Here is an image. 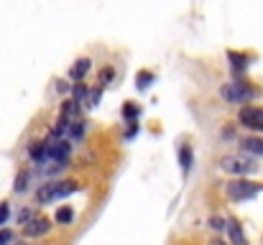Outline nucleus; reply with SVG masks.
<instances>
[{"label": "nucleus", "instance_id": "ddd939ff", "mask_svg": "<svg viewBox=\"0 0 263 245\" xmlns=\"http://www.w3.org/2000/svg\"><path fill=\"white\" fill-rule=\"evenodd\" d=\"M181 166H184V171H189V166H192V151L189 148H181Z\"/></svg>", "mask_w": 263, "mask_h": 245}, {"label": "nucleus", "instance_id": "20e7f679", "mask_svg": "<svg viewBox=\"0 0 263 245\" xmlns=\"http://www.w3.org/2000/svg\"><path fill=\"white\" fill-rule=\"evenodd\" d=\"M220 95H222L225 102H230V105H238V102H245V100L253 97V92H250L248 87H243L240 82H235V85H225V87L220 90Z\"/></svg>", "mask_w": 263, "mask_h": 245}, {"label": "nucleus", "instance_id": "dca6fc26", "mask_svg": "<svg viewBox=\"0 0 263 245\" xmlns=\"http://www.w3.org/2000/svg\"><path fill=\"white\" fill-rule=\"evenodd\" d=\"M230 59H233V64H235V67H240V69L245 67V56H243V54H235V51H230Z\"/></svg>", "mask_w": 263, "mask_h": 245}, {"label": "nucleus", "instance_id": "f03ea898", "mask_svg": "<svg viewBox=\"0 0 263 245\" xmlns=\"http://www.w3.org/2000/svg\"><path fill=\"white\" fill-rule=\"evenodd\" d=\"M72 192H77V181H49L36 192V199L41 204H49V202H56L61 197H69Z\"/></svg>", "mask_w": 263, "mask_h": 245}, {"label": "nucleus", "instance_id": "4be33fe9", "mask_svg": "<svg viewBox=\"0 0 263 245\" xmlns=\"http://www.w3.org/2000/svg\"><path fill=\"white\" fill-rule=\"evenodd\" d=\"M74 97H77V100H85V87H82V85L74 87Z\"/></svg>", "mask_w": 263, "mask_h": 245}, {"label": "nucleus", "instance_id": "f8f14e48", "mask_svg": "<svg viewBox=\"0 0 263 245\" xmlns=\"http://www.w3.org/2000/svg\"><path fill=\"white\" fill-rule=\"evenodd\" d=\"M72 217H74V212H72V207H61L59 212H56V222H72Z\"/></svg>", "mask_w": 263, "mask_h": 245}, {"label": "nucleus", "instance_id": "423d86ee", "mask_svg": "<svg viewBox=\"0 0 263 245\" xmlns=\"http://www.w3.org/2000/svg\"><path fill=\"white\" fill-rule=\"evenodd\" d=\"M49 230H51V220H46V217H33L23 227V235L26 237H36V235H46Z\"/></svg>", "mask_w": 263, "mask_h": 245}, {"label": "nucleus", "instance_id": "aec40b11", "mask_svg": "<svg viewBox=\"0 0 263 245\" xmlns=\"http://www.w3.org/2000/svg\"><path fill=\"white\" fill-rule=\"evenodd\" d=\"M100 79H102V82H110V79H112V69H102V72H100Z\"/></svg>", "mask_w": 263, "mask_h": 245}, {"label": "nucleus", "instance_id": "0eeeda50", "mask_svg": "<svg viewBox=\"0 0 263 245\" xmlns=\"http://www.w3.org/2000/svg\"><path fill=\"white\" fill-rule=\"evenodd\" d=\"M230 230V237H233V242L235 245H248V240H245V235H243V227H240V222L238 220H230L228 225H225Z\"/></svg>", "mask_w": 263, "mask_h": 245}, {"label": "nucleus", "instance_id": "4468645a", "mask_svg": "<svg viewBox=\"0 0 263 245\" xmlns=\"http://www.w3.org/2000/svg\"><path fill=\"white\" fill-rule=\"evenodd\" d=\"M31 220H33V210H21V212H18V222H21V225H28Z\"/></svg>", "mask_w": 263, "mask_h": 245}, {"label": "nucleus", "instance_id": "1a4fd4ad", "mask_svg": "<svg viewBox=\"0 0 263 245\" xmlns=\"http://www.w3.org/2000/svg\"><path fill=\"white\" fill-rule=\"evenodd\" d=\"M87 72H90V59H80L77 64L69 69V77H72V79H82Z\"/></svg>", "mask_w": 263, "mask_h": 245}, {"label": "nucleus", "instance_id": "6e6552de", "mask_svg": "<svg viewBox=\"0 0 263 245\" xmlns=\"http://www.w3.org/2000/svg\"><path fill=\"white\" fill-rule=\"evenodd\" d=\"M240 146H243V151H248V153L263 156V138H245V141H240Z\"/></svg>", "mask_w": 263, "mask_h": 245}, {"label": "nucleus", "instance_id": "7ed1b4c3", "mask_svg": "<svg viewBox=\"0 0 263 245\" xmlns=\"http://www.w3.org/2000/svg\"><path fill=\"white\" fill-rule=\"evenodd\" d=\"M225 192H228V197L233 202H243V199H250L260 192V184H253V181H243V179H235V181H228V187H225Z\"/></svg>", "mask_w": 263, "mask_h": 245}, {"label": "nucleus", "instance_id": "f257e3e1", "mask_svg": "<svg viewBox=\"0 0 263 245\" xmlns=\"http://www.w3.org/2000/svg\"><path fill=\"white\" fill-rule=\"evenodd\" d=\"M220 166H222V171H228V174H238V176L258 171L255 158H250V156H238V153H228V156H222V158H220Z\"/></svg>", "mask_w": 263, "mask_h": 245}, {"label": "nucleus", "instance_id": "6ab92c4d", "mask_svg": "<svg viewBox=\"0 0 263 245\" xmlns=\"http://www.w3.org/2000/svg\"><path fill=\"white\" fill-rule=\"evenodd\" d=\"M210 227H215V230H225V220H222V217H212V220H210Z\"/></svg>", "mask_w": 263, "mask_h": 245}, {"label": "nucleus", "instance_id": "2eb2a0df", "mask_svg": "<svg viewBox=\"0 0 263 245\" xmlns=\"http://www.w3.org/2000/svg\"><path fill=\"white\" fill-rule=\"evenodd\" d=\"M148 85H151V74H148V72H141V74H138V87L146 90Z\"/></svg>", "mask_w": 263, "mask_h": 245}, {"label": "nucleus", "instance_id": "412c9836", "mask_svg": "<svg viewBox=\"0 0 263 245\" xmlns=\"http://www.w3.org/2000/svg\"><path fill=\"white\" fill-rule=\"evenodd\" d=\"M136 112H138V110H136L133 105H125V107H123V115H125V117H133Z\"/></svg>", "mask_w": 263, "mask_h": 245}, {"label": "nucleus", "instance_id": "39448f33", "mask_svg": "<svg viewBox=\"0 0 263 245\" xmlns=\"http://www.w3.org/2000/svg\"><path fill=\"white\" fill-rule=\"evenodd\" d=\"M240 122L253 131H263V107H243L240 110Z\"/></svg>", "mask_w": 263, "mask_h": 245}, {"label": "nucleus", "instance_id": "a211bd4d", "mask_svg": "<svg viewBox=\"0 0 263 245\" xmlns=\"http://www.w3.org/2000/svg\"><path fill=\"white\" fill-rule=\"evenodd\" d=\"M8 215H11V210H8V204L3 202V204H0V225H3V222L8 220Z\"/></svg>", "mask_w": 263, "mask_h": 245}, {"label": "nucleus", "instance_id": "9b49d317", "mask_svg": "<svg viewBox=\"0 0 263 245\" xmlns=\"http://www.w3.org/2000/svg\"><path fill=\"white\" fill-rule=\"evenodd\" d=\"M28 179H31V174H28V171H21L13 189H16V192H26V189H28Z\"/></svg>", "mask_w": 263, "mask_h": 245}, {"label": "nucleus", "instance_id": "f3484780", "mask_svg": "<svg viewBox=\"0 0 263 245\" xmlns=\"http://www.w3.org/2000/svg\"><path fill=\"white\" fill-rule=\"evenodd\" d=\"M8 242H13V232L3 230V232H0V245H8Z\"/></svg>", "mask_w": 263, "mask_h": 245}, {"label": "nucleus", "instance_id": "9d476101", "mask_svg": "<svg viewBox=\"0 0 263 245\" xmlns=\"http://www.w3.org/2000/svg\"><path fill=\"white\" fill-rule=\"evenodd\" d=\"M44 151H46V143H41V141H36V143L28 148V153H31V158H33L36 163L44 161Z\"/></svg>", "mask_w": 263, "mask_h": 245}, {"label": "nucleus", "instance_id": "5701e85b", "mask_svg": "<svg viewBox=\"0 0 263 245\" xmlns=\"http://www.w3.org/2000/svg\"><path fill=\"white\" fill-rule=\"evenodd\" d=\"M212 245H225V242H220V240H212Z\"/></svg>", "mask_w": 263, "mask_h": 245}]
</instances>
